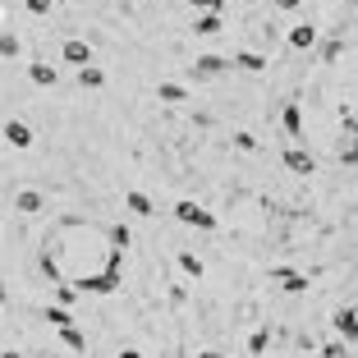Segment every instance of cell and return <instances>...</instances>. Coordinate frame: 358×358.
I'll list each match as a JSON object with an SVG mask.
<instances>
[{"label":"cell","instance_id":"obj_1","mask_svg":"<svg viewBox=\"0 0 358 358\" xmlns=\"http://www.w3.org/2000/svg\"><path fill=\"white\" fill-rule=\"evenodd\" d=\"M0 358H354V0H92L0 60Z\"/></svg>","mask_w":358,"mask_h":358},{"label":"cell","instance_id":"obj_2","mask_svg":"<svg viewBox=\"0 0 358 358\" xmlns=\"http://www.w3.org/2000/svg\"><path fill=\"white\" fill-rule=\"evenodd\" d=\"M28 5H37V0H0V23H10L14 14H23Z\"/></svg>","mask_w":358,"mask_h":358}]
</instances>
